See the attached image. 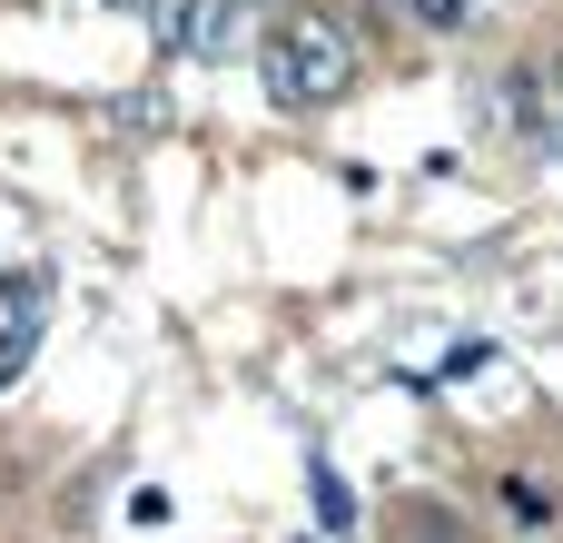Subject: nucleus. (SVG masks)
<instances>
[{
    "label": "nucleus",
    "mask_w": 563,
    "mask_h": 543,
    "mask_svg": "<svg viewBox=\"0 0 563 543\" xmlns=\"http://www.w3.org/2000/svg\"><path fill=\"white\" fill-rule=\"evenodd\" d=\"M257 69H267V99H277V109H327V99H346V79H356V40H346V20H327V10H287V20L267 30Z\"/></svg>",
    "instance_id": "nucleus-1"
},
{
    "label": "nucleus",
    "mask_w": 563,
    "mask_h": 543,
    "mask_svg": "<svg viewBox=\"0 0 563 543\" xmlns=\"http://www.w3.org/2000/svg\"><path fill=\"white\" fill-rule=\"evenodd\" d=\"M247 40V0H168L158 10V49L168 59H228Z\"/></svg>",
    "instance_id": "nucleus-2"
},
{
    "label": "nucleus",
    "mask_w": 563,
    "mask_h": 543,
    "mask_svg": "<svg viewBox=\"0 0 563 543\" xmlns=\"http://www.w3.org/2000/svg\"><path fill=\"white\" fill-rule=\"evenodd\" d=\"M307 485H317V524L327 534H356V495L336 485V465H307Z\"/></svg>",
    "instance_id": "nucleus-3"
},
{
    "label": "nucleus",
    "mask_w": 563,
    "mask_h": 543,
    "mask_svg": "<svg viewBox=\"0 0 563 543\" xmlns=\"http://www.w3.org/2000/svg\"><path fill=\"white\" fill-rule=\"evenodd\" d=\"M30 346H40V317H0V386H20V366H30Z\"/></svg>",
    "instance_id": "nucleus-4"
},
{
    "label": "nucleus",
    "mask_w": 563,
    "mask_h": 543,
    "mask_svg": "<svg viewBox=\"0 0 563 543\" xmlns=\"http://www.w3.org/2000/svg\"><path fill=\"white\" fill-rule=\"evenodd\" d=\"M505 514H515V524H554V495L525 485V475H505Z\"/></svg>",
    "instance_id": "nucleus-5"
},
{
    "label": "nucleus",
    "mask_w": 563,
    "mask_h": 543,
    "mask_svg": "<svg viewBox=\"0 0 563 543\" xmlns=\"http://www.w3.org/2000/svg\"><path fill=\"white\" fill-rule=\"evenodd\" d=\"M406 10H416L426 30H465V10H475V0H406Z\"/></svg>",
    "instance_id": "nucleus-6"
},
{
    "label": "nucleus",
    "mask_w": 563,
    "mask_h": 543,
    "mask_svg": "<svg viewBox=\"0 0 563 543\" xmlns=\"http://www.w3.org/2000/svg\"><path fill=\"white\" fill-rule=\"evenodd\" d=\"M297 543H327V534H297Z\"/></svg>",
    "instance_id": "nucleus-7"
},
{
    "label": "nucleus",
    "mask_w": 563,
    "mask_h": 543,
    "mask_svg": "<svg viewBox=\"0 0 563 543\" xmlns=\"http://www.w3.org/2000/svg\"><path fill=\"white\" fill-rule=\"evenodd\" d=\"M109 10H129V0H109Z\"/></svg>",
    "instance_id": "nucleus-8"
}]
</instances>
